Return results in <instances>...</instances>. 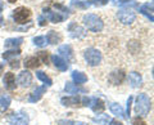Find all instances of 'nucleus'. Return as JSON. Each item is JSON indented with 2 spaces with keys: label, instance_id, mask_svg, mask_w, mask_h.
<instances>
[{
  "label": "nucleus",
  "instance_id": "nucleus-34",
  "mask_svg": "<svg viewBox=\"0 0 154 125\" xmlns=\"http://www.w3.org/2000/svg\"><path fill=\"white\" fill-rule=\"evenodd\" d=\"M91 3L94 4V5H105V4L108 3V0H91Z\"/></svg>",
  "mask_w": 154,
  "mask_h": 125
},
{
  "label": "nucleus",
  "instance_id": "nucleus-35",
  "mask_svg": "<svg viewBox=\"0 0 154 125\" xmlns=\"http://www.w3.org/2000/svg\"><path fill=\"white\" fill-rule=\"evenodd\" d=\"M132 125H146V123L144 121L143 119H140V117H136V119H134Z\"/></svg>",
  "mask_w": 154,
  "mask_h": 125
},
{
  "label": "nucleus",
  "instance_id": "nucleus-29",
  "mask_svg": "<svg viewBox=\"0 0 154 125\" xmlns=\"http://www.w3.org/2000/svg\"><path fill=\"white\" fill-rule=\"evenodd\" d=\"M33 44L37 46H46L48 39L45 36H36V37H33Z\"/></svg>",
  "mask_w": 154,
  "mask_h": 125
},
{
  "label": "nucleus",
  "instance_id": "nucleus-22",
  "mask_svg": "<svg viewBox=\"0 0 154 125\" xmlns=\"http://www.w3.org/2000/svg\"><path fill=\"white\" fill-rule=\"evenodd\" d=\"M64 90L68 94H77V93H84L85 92V89L79 88V86H76L75 84H72V83H67L66 86H64Z\"/></svg>",
  "mask_w": 154,
  "mask_h": 125
},
{
  "label": "nucleus",
  "instance_id": "nucleus-40",
  "mask_svg": "<svg viewBox=\"0 0 154 125\" xmlns=\"http://www.w3.org/2000/svg\"><path fill=\"white\" fill-rule=\"evenodd\" d=\"M3 23H4V20H3L2 14H0V27H2V26H3Z\"/></svg>",
  "mask_w": 154,
  "mask_h": 125
},
{
  "label": "nucleus",
  "instance_id": "nucleus-1",
  "mask_svg": "<svg viewBox=\"0 0 154 125\" xmlns=\"http://www.w3.org/2000/svg\"><path fill=\"white\" fill-rule=\"evenodd\" d=\"M152 108L150 104V98L148 97L146 94H139L136 97V103H135V112H136L139 116H146Z\"/></svg>",
  "mask_w": 154,
  "mask_h": 125
},
{
  "label": "nucleus",
  "instance_id": "nucleus-13",
  "mask_svg": "<svg viewBox=\"0 0 154 125\" xmlns=\"http://www.w3.org/2000/svg\"><path fill=\"white\" fill-rule=\"evenodd\" d=\"M3 81H4V86H5L8 90L16 89V78H14V74L7 72L5 75H4Z\"/></svg>",
  "mask_w": 154,
  "mask_h": 125
},
{
  "label": "nucleus",
  "instance_id": "nucleus-30",
  "mask_svg": "<svg viewBox=\"0 0 154 125\" xmlns=\"http://www.w3.org/2000/svg\"><path fill=\"white\" fill-rule=\"evenodd\" d=\"M58 125H88L82 121H73V120H59Z\"/></svg>",
  "mask_w": 154,
  "mask_h": 125
},
{
  "label": "nucleus",
  "instance_id": "nucleus-28",
  "mask_svg": "<svg viewBox=\"0 0 154 125\" xmlns=\"http://www.w3.org/2000/svg\"><path fill=\"white\" fill-rule=\"evenodd\" d=\"M21 54V50L19 49H13V50H8L5 53H3V58L4 59H11L13 57H18Z\"/></svg>",
  "mask_w": 154,
  "mask_h": 125
},
{
  "label": "nucleus",
  "instance_id": "nucleus-38",
  "mask_svg": "<svg viewBox=\"0 0 154 125\" xmlns=\"http://www.w3.org/2000/svg\"><path fill=\"white\" fill-rule=\"evenodd\" d=\"M130 3H134V0H119V2H118L119 5H123V4H130Z\"/></svg>",
  "mask_w": 154,
  "mask_h": 125
},
{
  "label": "nucleus",
  "instance_id": "nucleus-25",
  "mask_svg": "<svg viewBox=\"0 0 154 125\" xmlns=\"http://www.w3.org/2000/svg\"><path fill=\"white\" fill-rule=\"evenodd\" d=\"M110 119L108 115H98V116L93 117V121L94 123H98L99 125H108L110 123Z\"/></svg>",
  "mask_w": 154,
  "mask_h": 125
},
{
  "label": "nucleus",
  "instance_id": "nucleus-42",
  "mask_svg": "<svg viewBox=\"0 0 154 125\" xmlns=\"http://www.w3.org/2000/svg\"><path fill=\"white\" fill-rule=\"evenodd\" d=\"M8 2H9V3H16L17 0H8Z\"/></svg>",
  "mask_w": 154,
  "mask_h": 125
},
{
  "label": "nucleus",
  "instance_id": "nucleus-2",
  "mask_svg": "<svg viewBox=\"0 0 154 125\" xmlns=\"http://www.w3.org/2000/svg\"><path fill=\"white\" fill-rule=\"evenodd\" d=\"M84 23H85V26L93 32H100L104 27V23H103L102 18L98 17L96 14H93V13L85 14L84 16Z\"/></svg>",
  "mask_w": 154,
  "mask_h": 125
},
{
  "label": "nucleus",
  "instance_id": "nucleus-27",
  "mask_svg": "<svg viewBox=\"0 0 154 125\" xmlns=\"http://www.w3.org/2000/svg\"><path fill=\"white\" fill-rule=\"evenodd\" d=\"M9 104H11V97L9 95H3L0 99V112H5Z\"/></svg>",
  "mask_w": 154,
  "mask_h": 125
},
{
  "label": "nucleus",
  "instance_id": "nucleus-36",
  "mask_svg": "<svg viewBox=\"0 0 154 125\" xmlns=\"http://www.w3.org/2000/svg\"><path fill=\"white\" fill-rule=\"evenodd\" d=\"M46 18L44 17V16H40V17H38V25H40V26H46Z\"/></svg>",
  "mask_w": 154,
  "mask_h": 125
},
{
  "label": "nucleus",
  "instance_id": "nucleus-17",
  "mask_svg": "<svg viewBox=\"0 0 154 125\" xmlns=\"http://www.w3.org/2000/svg\"><path fill=\"white\" fill-rule=\"evenodd\" d=\"M153 3H146V4H144V5H141L140 7V13L141 14H144V16H146L148 18H149V21L150 22H153V20H154V17H153Z\"/></svg>",
  "mask_w": 154,
  "mask_h": 125
},
{
  "label": "nucleus",
  "instance_id": "nucleus-10",
  "mask_svg": "<svg viewBox=\"0 0 154 125\" xmlns=\"http://www.w3.org/2000/svg\"><path fill=\"white\" fill-rule=\"evenodd\" d=\"M89 107H90L91 110H93L94 112L100 114V112H103V111H104V108H105V103L103 102V99L96 98V97H91V98H90Z\"/></svg>",
  "mask_w": 154,
  "mask_h": 125
},
{
  "label": "nucleus",
  "instance_id": "nucleus-18",
  "mask_svg": "<svg viewBox=\"0 0 154 125\" xmlns=\"http://www.w3.org/2000/svg\"><path fill=\"white\" fill-rule=\"evenodd\" d=\"M58 53H59V57H62L64 61H69L72 58V48H71V45H62V46H59Z\"/></svg>",
  "mask_w": 154,
  "mask_h": 125
},
{
  "label": "nucleus",
  "instance_id": "nucleus-7",
  "mask_svg": "<svg viewBox=\"0 0 154 125\" xmlns=\"http://www.w3.org/2000/svg\"><path fill=\"white\" fill-rule=\"evenodd\" d=\"M44 16L46 17V20H49V21H51L53 23H59V22H62V21H64L67 17V14H62L60 12H53V11H50L49 8H44Z\"/></svg>",
  "mask_w": 154,
  "mask_h": 125
},
{
  "label": "nucleus",
  "instance_id": "nucleus-6",
  "mask_svg": "<svg viewBox=\"0 0 154 125\" xmlns=\"http://www.w3.org/2000/svg\"><path fill=\"white\" fill-rule=\"evenodd\" d=\"M117 17L125 25H131V23L135 22V20H136V14H135V12L131 11V9H121V11H118Z\"/></svg>",
  "mask_w": 154,
  "mask_h": 125
},
{
  "label": "nucleus",
  "instance_id": "nucleus-23",
  "mask_svg": "<svg viewBox=\"0 0 154 125\" xmlns=\"http://www.w3.org/2000/svg\"><path fill=\"white\" fill-rule=\"evenodd\" d=\"M46 39H48V43H50V44H58V43H60L62 36L55 31H50L48 34Z\"/></svg>",
  "mask_w": 154,
  "mask_h": 125
},
{
  "label": "nucleus",
  "instance_id": "nucleus-4",
  "mask_svg": "<svg viewBox=\"0 0 154 125\" xmlns=\"http://www.w3.org/2000/svg\"><path fill=\"white\" fill-rule=\"evenodd\" d=\"M31 17V11L25 7H19L13 11V20L17 23H26V21Z\"/></svg>",
  "mask_w": 154,
  "mask_h": 125
},
{
  "label": "nucleus",
  "instance_id": "nucleus-5",
  "mask_svg": "<svg viewBox=\"0 0 154 125\" xmlns=\"http://www.w3.org/2000/svg\"><path fill=\"white\" fill-rule=\"evenodd\" d=\"M7 123L9 125H28V116L23 111L18 114H11L7 119Z\"/></svg>",
  "mask_w": 154,
  "mask_h": 125
},
{
  "label": "nucleus",
  "instance_id": "nucleus-26",
  "mask_svg": "<svg viewBox=\"0 0 154 125\" xmlns=\"http://www.w3.org/2000/svg\"><path fill=\"white\" fill-rule=\"evenodd\" d=\"M36 76H37V79H38V80H41L42 83L45 84V86H51V85H53L51 79H50L46 74L42 72V71H37V72H36Z\"/></svg>",
  "mask_w": 154,
  "mask_h": 125
},
{
  "label": "nucleus",
  "instance_id": "nucleus-39",
  "mask_svg": "<svg viewBox=\"0 0 154 125\" xmlns=\"http://www.w3.org/2000/svg\"><path fill=\"white\" fill-rule=\"evenodd\" d=\"M109 125H123L121 121H118V120H110Z\"/></svg>",
  "mask_w": 154,
  "mask_h": 125
},
{
  "label": "nucleus",
  "instance_id": "nucleus-21",
  "mask_svg": "<svg viewBox=\"0 0 154 125\" xmlns=\"http://www.w3.org/2000/svg\"><path fill=\"white\" fill-rule=\"evenodd\" d=\"M22 43H23L22 37H11V39L5 40L4 45H5V48H14V49H16V46H19Z\"/></svg>",
  "mask_w": 154,
  "mask_h": 125
},
{
  "label": "nucleus",
  "instance_id": "nucleus-8",
  "mask_svg": "<svg viewBox=\"0 0 154 125\" xmlns=\"http://www.w3.org/2000/svg\"><path fill=\"white\" fill-rule=\"evenodd\" d=\"M68 32H69V36L73 37V39H82V37L86 36V31L75 22H71L68 25Z\"/></svg>",
  "mask_w": 154,
  "mask_h": 125
},
{
  "label": "nucleus",
  "instance_id": "nucleus-19",
  "mask_svg": "<svg viewBox=\"0 0 154 125\" xmlns=\"http://www.w3.org/2000/svg\"><path fill=\"white\" fill-rule=\"evenodd\" d=\"M25 67L26 69H37L40 66V59L37 57H28V58L25 59Z\"/></svg>",
  "mask_w": 154,
  "mask_h": 125
},
{
  "label": "nucleus",
  "instance_id": "nucleus-41",
  "mask_svg": "<svg viewBox=\"0 0 154 125\" xmlns=\"http://www.w3.org/2000/svg\"><path fill=\"white\" fill-rule=\"evenodd\" d=\"M3 8H4V4L3 2H0V11H3Z\"/></svg>",
  "mask_w": 154,
  "mask_h": 125
},
{
  "label": "nucleus",
  "instance_id": "nucleus-3",
  "mask_svg": "<svg viewBox=\"0 0 154 125\" xmlns=\"http://www.w3.org/2000/svg\"><path fill=\"white\" fill-rule=\"evenodd\" d=\"M84 58L86 59V62H88L90 66H98L100 62H102V53L98 49L89 48V49H86L84 53Z\"/></svg>",
  "mask_w": 154,
  "mask_h": 125
},
{
  "label": "nucleus",
  "instance_id": "nucleus-32",
  "mask_svg": "<svg viewBox=\"0 0 154 125\" xmlns=\"http://www.w3.org/2000/svg\"><path fill=\"white\" fill-rule=\"evenodd\" d=\"M72 5H75L77 8H89L90 4L89 3H81L79 0H72Z\"/></svg>",
  "mask_w": 154,
  "mask_h": 125
},
{
  "label": "nucleus",
  "instance_id": "nucleus-24",
  "mask_svg": "<svg viewBox=\"0 0 154 125\" xmlns=\"http://www.w3.org/2000/svg\"><path fill=\"white\" fill-rule=\"evenodd\" d=\"M110 111H112L116 116H118V117H126L125 116V112H123V108L119 106L118 103H110Z\"/></svg>",
  "mask_w": 154,
  "mask_h": 125
},
{
  "label": "nucleus",
  "instance_id": "nucleus-14",
  "mask_svg": "<svg viewBox=\"0 0 154 125\" xmlns=\"http://www.w3.org/2000/svg\"><path fill=\"white\" fill-rule=\"evenodd\" d=\"M51 61H53V63H54V66L57 67L58 70L67 71V69H68V63H67V61H64L62 57H59L58 54L51 56Z\"/></svg>",
  "mask_w": 154,
  "mask_h": 125
},
{
  "label": "nucleus",
  "instance_id": "nucleus-37",
  "mask_svg": "<svg viewBox=\"0 0 154 125\" xmlns=\"http://www.w3.org/2000/svg\"><path fill=\"white\" fill-rule=\"evenodd\" d=\"M9 66H11L12 69H18V67H19V61H11Z\"/></svg>",
  "mask_w": 154,
  "mask_h": 125
},
{
  "label": "nucleus",
  "instance_id": "nucleus-16",
  "mask_svg": "<svg viewBox=\"0 0 154 125\" xmlns=\"http://www.w3.org/2000/svg\"><path fill=\"white\" fill-rule=\"evenodd\" d=\"M18 83L21 84L22 86H28L31 83H32V75L31 72H28V71H22L21 74L18 75Z\"/></svg>",
  "mask_w": 154,
  "mask_h": 125
},
{
  "label": "nucleus",
  "instance_id": "nucleus-11",
  "mask_svg": "<svg viewBox=\"0 0 154 125\" xmlns=\"http://www.w3.org/2000/svg\"><path fill=\"white\" fill-rule=\"evenodd\" d=\"M125 79H126V75H125L123 71H114L109 75V81L112 83L113 85H119L122 84Z\"/></svg>",
  "mask_w": 154,
  "mask_h": 125
},
{
  "label": "nucleus",
  "instance_id": "nucleus-9",
  "mask_svg": "<svg viewBox=\"0 0 154 125\" xmlns=\"http://www.w3.org/2000/svg\"><path fill=\"white\" fill-rule=\"evenodd\" d=\"M60 102L66 107H79L81 106V97L80 95H69V97H63Z\"/></svg>",
  "mask_w": 154,
  "mask_h": 125
},
{
  "label": "nucleus",
  "instance_id": "nucleus-33",
  "mask_svg": "<svg viewBox=\"0 0 154 125\" xmlns=\"http://www.w3.org/2000/svg\"><path fill=\"white\" fill-rule=\"evenodd\" d=\"M131 104H132V97H128V99H127V108H126V119H128L130 117V112H131Z\"/></svg>",
  "mask_w": 154,
  "mask_h": 125
},
{
  "label": "nucleus",
  "instance_id": "nucleus-15",
  "mask_svg": "<svg viewBox=\"0 0 154 125\" xmlns=\"http://www.w3.org/2000/svg\"><path fill=\"white\" fill-rule=\"evenodd\" d=\"M45 92H46V86H38V88H36V89L30 94V98H28V101H30L31 103L37 102V101L41 99L42 94H44Z\"/></svg>",
  "mask_w": 154,
  "mask_h": 125
},
{
  "label": "nucleus",
  "instance_id": "nucleus-12",
  "mask_svg": "<svg viewBox=\"0 0 154 125\" xmlns=\"http://www.w3.org/2000/svg\"><path fill=\"white\" fill-rule=\"evenodd\" d=\"M128 81L132 88H139V86H141V84H143V78L139 72L132 71V72H130V75H128Z\"/></svg>",
  "mask_w": 154,
  "mask_h": 125
},
{
  "label": "nucleus",
  "instance_id": "nucleus-20",
  "mask_svg": "<svg viewBox=\"0 0 154 125\" xmlns=\"http://www.w3.org/2000/svg\"><path fill=\"white\" fill-rule=\"evenodd\" d=\"M72 79H73L76 84H84L88 81V76L84 72H80V71H73L72 72Z\"/></svg>",
  "mask_w": 154,
  "mask_h": 125
},
{
  "label": "nucleus",
  "instance_id": "nucleus-31",
  "mask_svg": "<svg viewBox=\"0 0 154 125\" xmlns=\"http://www.w3.org/2000/svg\"><path fill=\"white\" fill-rule=\"evenodd\" d=\"M37 56H38L37 58H38V59H41L45 65L48 63V59H49V53H48V52L41 50V52H38V53H37Z\"/></svg>",
  "mask_w": 154,
  "mask_h": 125
}]
</instances>
